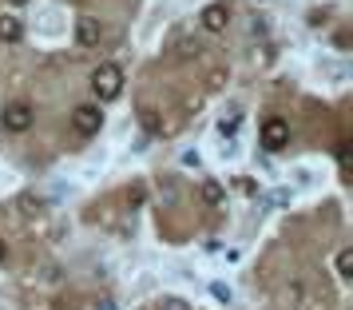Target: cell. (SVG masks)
Here are the masks:
<instances>
[{
	"mask_svg": "<svg viewBox=\"0 0 353 310\" xmlns=\"http://www.w3.org/2000/svg\"><path fill=\"white\" fill-rule=\"evenodd\" d=\"M72 128H76V135H83V139L99 135V128H103V112H99V104H80V108L72 112Z\"/></svg>",
	"mask_w": 353,
	"mask_h": 310,
	"instance_id": "cell-2",
	"label": "cell"
},
{
	"mask_svg": "<svg viewBox=\"0 0 353 310\" xmlns=\"http://www.w3.org/2000/svg\"><path fill=\"white\" fill-rule=\"evenodd\" d=\"M286 144H290V124L282 115H270V119L262 124V147H266V151H282Z\"/></svg>",
	"mask_w": 353,
	"mask_h": 310,
	"instance_id": "cell-4",
	"label": "cell"
},
{
	"mask_svg": "<svg viewBox=\"0 0 353 310\" xmlns=\"http://www.w3.org/2000/svg\"><path fill=\"white\" fill-rule=\"evenodd\" d=\"M0 124H4V131H28L32 128V104L28 99H12L4 112H0Z\"/></svg>",
	"mask_w": 353,
	"mask_h": 310,
	"instance_id": "cell-3",
	"label": "cell"
},
{
	"mask_svg": "<svg viewBox=\"0 0 353 310\" xmlns=\"http://www.w3.org/2000/svg\"><path fill=\"white\" fill-rule=\"evenodd\" d=\"M239 124H242V112L223 115V119H219V135H234V131H239Z\"/></svg>",
	"mask_w": 353,
	"mask_h": 310,
	"instance_id": "cell-10",
	"label": "cell"
},
{
	"mask_svg": "<svg viewBox=\"0 0 353 310\" xmlns=\"http://www.w3.org/2000/svg\"><path fill=\"white\" fill-rule=\"evenodd\" d=\"M20 40H24L20 17H0V44H20Z\"/></svg>",
	"mask_w": 353,
	"mask_h": 310,
	"instance_id": "cell-7",
	"label": "cell"
},
{
	"mask_svg": "<svg viewBox=\"0 0 353 310\" xmlns=\"http://www.w3.org/2000/svg\"><path fill=\"white\" fill-rule=\"evenodd\" d=\"M12 4H28V0H12Z\"/></svg>",
	"mask_w": 353,
	"mask_h": 310,
	"instance_id": "cell-16",
	"label": "cell"
},
{
	"mask_svg": "<svg viewBox=\"0 0 353 310\" xmlns=\"http://www.w3.org/2000/svg\"><path fill=\"white\" fill-rule=\"evenodd\" d=\"M199 199H203V203H207V207H219V203H223V199H226L223 183L207 180V183H203V187H199Z\"/></svg>",
	"mask_w": 353,
	"mask_h": 310,
	"instance_id": "cell-8",
	"label": "cell"
},
{
	"mask_svg": "<svg viewBox=\"0 0 353 310\" xmlns=\"http://www.w3.org/2000/svg\"><path fill=\"white\" fill-rule=\"evenodd\" d=\"M337 164L350 167V144H337Z\"/></svg>",
	"mask_w": 353,
	"mask_h": 310,
	"instance_id": "cell-13",
	"label": "cell"
},
{
	"mask_svg": "<svg viewBox=\"0 0 353 310\" xmlns=\"http://www.w3.org/2000/svg\"><path fill=\"white\" fill-rule=\"evenodd\" d=\"M210 294H214L219 302H230V287H223V282H214V287H210Z\"/></svg>",
	"mask_w": 353,
	"mask_h": 310,
	"instance_id": "cell-11",
	"label": "cell"
},
{
	"mask_svg": "<svg viewBox=\"0 0 353 310\" xmlns=\"http://www.w3.org/2000/svg\"><path fill=\"white\" fill-rule=\"evenodd\" d=\"M8 259V243H4V239H0V262Z\"/></svg>",
	"mask_w": 353,
	"mask_h": 310,
	"instance_id": "cell-15",
	"label": "cell"
},
{
	"mask_svg": "<svg viewBox=\"0 0 353 310\" xmlns=\"http://www.w3.org/2000/svg\"><path fill=\"white\" fill-rule=\"evenodd\" d=\"M96 310H115V298H99Z\"/></svg>",
	"mask_w": 353,
	"mask_h": 310,
	"instance_id": "cell-14",
	"label": "cell"
},
{
	"mask_svg": "<svg viewBox=\"0 0 353 310\" xmlns=\"http://www.w3.org/2000/svg\"><path fill=\"white\" fill-rule=\"evenodd\" d=\"M337 275L353 278V251H350V246H345V251H337Z\"/></svg>",
	"mask_w": 353,
	"mask_h": 310,
	"instance_id": "cell-9",
	"label": "cell"
},
{
	"mask_svg": "<svg viewBox=\"0 0 353 310\" xmlns=\"http://www.w3.org/2000/svg\"><path fill=\"white\" fill-rule=\"evenodd\" d=\"M92 92L99 96V104H112V99L123 96V72H119V64L103 60V64L92 72Z\"/></svg>",
	"mask_w": 353,
	"mask_h": 310,
	"instance_id": "cell-1",
	"label": "cell"
},
{
	"mask_svg": "<svg viewBox=\"0 0 353 310\" xmlns=\"http://www.w3.org/2000/svg\"><path fill=\"white\" fill-rule=\"evenodd\" d=\"M99 36H103V24L96 17H80L76 20V40H80V48H96Z\"/></svg>",
	"mask_w": 353,
	"mask_h": 310,
	"instance_id": "cell-6",
	"label": "cell"
},
{
	"mask_svg": "<svg viewBox=\"0 0 353 310\" xmlns=\"http://www.w3.org/2000/svg\"><path fill=\"white\" fill-rule=\"evenodd\" d=\"M163 310H191L183 298H163Z\"/></svg>",
	"mask_w": 353,
	"mask_h": 310,
	"instance_id": "cell-12",
	"label": "cell"
},
{
	"mask_svg": "<svg viewBox=\"0 0 353 310\" xmlns=\"http://www.w3.org/2000/svg\"><path fill=\"white\" fill-rule=\"evenodd\" d=\"M199 20H203L207 32H226V24H230V4L214 0V4H207V8L199 12Z\"/></svg>",
	"mask_w": 353,
	"mask_h": 310,
	"instance_id": "cell-5",
	"label": "cell"
}]
</instances>
